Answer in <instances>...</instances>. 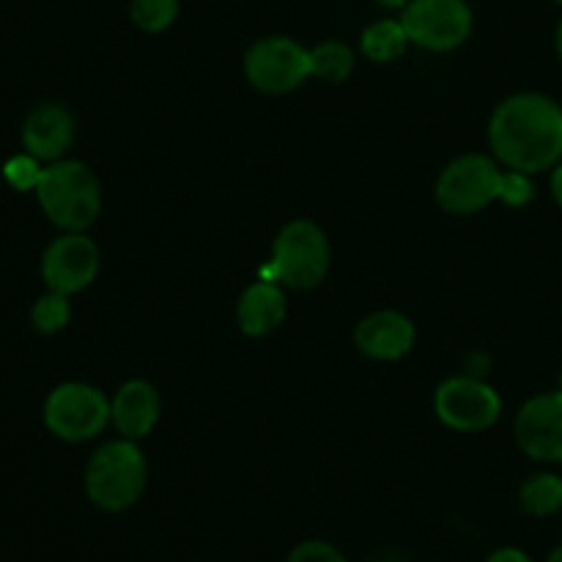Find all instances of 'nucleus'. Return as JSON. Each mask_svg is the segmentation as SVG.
I'll list each match as a JSON object with an SVG mask.
<instances>
[{"label": "nucleus", "instance_id": "23", "mask_svg": "<svg viewBox=\"0 0 562 562\" xmlns=\"http://www.w3.org/2000/svg\"><path fill=\"white\" fill-rule=\"evenodd\" d=\"M285 562H349L335 543L327 541H302L289 552Z\"/></svg>", "mask_w": 562, "mask_h": 562}, {"label": "nucleus", "instance_id": "17", "mask_svg": "<svg viewBox=\"0 0 562 562\" xmlns=\"http://www.w3.org/2000/svg\"><path fill=\"white\" fill-rule=\"evenodd\" d=\"M360 47L366 58L376 60V64H390V60L401 58L409 47V33H406L401 20H379L371 27L362 31Z\"/></svg>", "mask_w": 562, "mask_h": 562}, {"label": "nucleus", "instance_id": "2", "mask_svg": "<svg viewBox=\"0 0 562 562\" xmlns=\"http://www.w3.org/2000/svg\"><path fill=\"white\" fill-rule=\"evenodd\" d=\"M38 206L60 231H88L102 212V184L86 162L55 159L36 187Z\"/></svg>", "mask_w": 562, "mask_h": 562}, {"label": "nucleus", "instance_id": "26", "mask_svg": "<svg viewBox=\"0 0 562 562\" xmlns=\"http://www.w3.org/2000/svg\"><path fill=\"white\" fill-rule=\"evenodd\" d=\"M376 3L387 5V9H404V5L409 3V0H376Z\"/></svg>", "mask_w": 562, "mask_h": 562}, {"label": "nucleus", "instance_id": "11", "mask_svg": "<svg viewBox=\"0 0 562 562\" xmlns=\"http://www.w3.org/2000/svg\"><path fill=\"white\" fill-rule=\"evenodd\" d=\"M516 445L530 459L562 464V390L541 393L527 401L514 423Z\"/></svg>", "mask_w": 562, "mask_h": 562}, {"label": "nucleus", "instance_id": "7", "mask_svg": "<svg viewBox=\"0 0 562 562\" xmlns=\"http://www.w3.org/2000/svg\"><path fill=\"white\" fill-rule=\"evenodd\" d=\"M245 75L258 91L289 93L313 77L311 49L289 36H267L247 49Z\"/></svg>", "mask_w": 562, "mask_h": 562}, {"label": "nucleus", "instance_id": "24", "mask_svg": "<svg viewBox=\"0 0 562 562\" xmlns=\"http://www.w3.org/2000/svg\"><path fill=\"white\" fill-rule=\"evenodd\" d=\"M486 562H532V558L525 552V549L503 547V549H497V552L488 554Z\"/></svg>", "mask_w": 562, "mask_h": 562}, {"label": "nucleus", "instance_id": "1", "mask_svg": "<svg viewBox=\"0 0 562 562\" xmlns=\"http://www.w3.org/2000/svg\"><path fill=\"white\" fill-rule=\"evenodd\" d=\"M488 143L508 170H552L562 162V108L543 93H514L494 110Z\"/></svg>", "mask_w": 562, "mask_h": 562}, {"label": "nucleus", "instance_id": "3", "mask_svg": "<svg viewBox=\"0 0 562 562\" xmlns=\"http://www.w3.org/2000/svg\"><path fill=\"white\" fill-rule=\"evenodd\" d=\"M148 461L135 439H113L88 459L86 494L104 514H124L143 497Z\"/></svg>", "mask_w": 562, "mask_h": 562}, {"label": "nucleus", "instance_id": "4", "mask_svg": "<svg viewBox=\"0 0 562 562\" xmlns=\"http://www.w3.org/2000/svg\"><path fill=\"white\" fill-rule=\"evenodd\" d=\"M329 239L316 223L311 220H291L274 236L272 258L267 267L258 269L261 280H274L289 289L305 291L316 289L329 272Z\"/></svg>", "mask_w": 562, "mask_h": 562}, {"label": "nucleus", "instance_id": "9", "mask_svg": "<svg viewBox=\"0 0 562 562\" xmlns=\"http://www.w3.org/2000/svg\"><path fill=\"white\" fill-rule=\"evenodd\" d=\"M437 417L461 434H477L492 428L503 415V398L492 384L475 376H453L439 384L434 395Z\"/></svg>", "mask_w": 562, "mask_h": 562}, {"label": "nucleus", "instance_id": "12", "mask_svg": "<svg viewBox=\"0 0 562 562\" xmlns=\"http://www.w3.org/2000/svg\"><path fill=\"white\" fill-rule=\"evenodd\" d=\"M415 324L398 311H376L355 329L357 349L379 362H395L415 349Z\"/></svg>", "mask_w": 562, "mask_h": 562}, {"label": "nucleus", "instance_id": "27", "mask_svg": "<svg viewBox=\"0 0 562 562\" xmlns=\"http://www.w3.org/2000/svg\"><path fill=\"white\" fill-rule=\"evenodd\" d=\"M554 47H558V55H560V60H562V20H560V25H558V33H554Z\"/></svg>", "mask_w": 562, "mask_h": 562}, {"label": "nucleus", "instance_id": "30", "mask_svg": "<svg viewBox=\"0 0 562 562\" xmlns=\"http://www.w3.org/2000/svg\"><path fill=\"white\" fill-rule=\"evenodd\" d=\"M554 3H560V5H562V0H554Z\"/></svg>", "mask_w": 562, "mask_h": 562}, {"label": "nucleus", "instance_id": "18", "mask_svg": "<svg viewBox=\"0 0 562 562\" xmlns=\"http://www.w3.org/2000/svg\"><path fill=\"white\" fill-rule=\"evenodd\" d=\"M311 71L313 77L327 82H344L355 71V53L344 42H324L311 49Z\"/></svg>", "mask_w": 562, "mask_h": 562}, {"label": "nucleus", "instance_id": "19", "mask_svg": "<svg viewBox=\"0 0 562 562\" xmlns=\"http://www.w3.org/2000/svg\"><path fill=\"white\" fill-rule=\"evenodd\" d=\"M71 318V305L69 296L58 294V291H47L44 296H38L36 305L31 311V324L36 333L42 335H55L69 324Z\"/></svg>", "mask_w": 562, "mask_h": 562}, {"label": "nucleus", "instance_id": "21", "mask_svg": "<svg viewBox=\"0 0 562 562\" xmlns=\"http://www.w3.org/2000/svg\"><path fill=\"white\" fill-rule=\"evenodd\" d=\"M42 173V159H36L33 154H16V157H11L9 162L3 165V179L9 181V187H14L16 192H36Z\"/></svg>", "mask_w": 562, "mask_h": 562}, {"label": "nucleus", "instance_id": "22", "mask_svg": "<svg viewBox=\"0 0 562 562\" xmlns=\"http://www.w3.org/2000/svg\"><path fill=\"white\" fill-rule=\"evenodd\" d=\"M536 198V187H532V179L527 173H519V170H505L503 173V187H499V201L505 206H527V203Z\"/></svg>", "mask_w": 562, "mask_h": 562}, {"label": "nucleus", "instance_id": "25", "mask_svg": "<svg viewBox=\"0 0 562 562\" xmlns=\"http://www.w3.org/2000/svg\"><path fill=\"white\" fill-rule=\"evenodd\" d=\"M552 195H554V201H558L560 209H562V162H558L552 168Z\"/></svg>", "mask_w": 562, "mask_h": 562}, {"label": "nucleus", "instance_id": "13", "mask_svg": "<svg viewBox=\"0 0 562 562\" xmlns=\"http://www.w3.org/2000/svg\"><path fill=\"white\" fill-rule=\"evenodd\" d=\"M75 143V115L58 102H44L31 110L22 124V146L42 162L64 159Z\"/></svg>", "mask_w": 562, "mask_h": 562}, {"label": "nucleus", "instance_id": "14", "mask_svg": "<svg viewBox=\"0 0 562 562\" xmlns=\"http://www.w3.org/2000/svg\"><path fill=\"white\" fill-rule=\"evenodd\" d=\"M162 412L157 387L146 379H130L115 390L110 401V423L119 428L124 439H143L154 431Z\"/></svg>", "mask_w": 562, "mask_h": 562}, {"label": "nucleus", "instance_id": "5", "mask_svg": "<svg viewBox=\"0 0 562 562\" xmlns=\"http://www.w3.org/2000/svg\"><path fill=\"white\" fill-rule=\"evenodd\" d=\"M110 423V401L86 382H64L44 401V426L64 442H88Z\"/></svg>", "mask_w": 562, "mask_h": 562}, {"label": "nucleus", "instance_id": "29", "mask_svg": "<svg viewBox=\"0 0 562 562\" xmlns=\"http://www.w3.org/2000/svg\"><path fill=\"white\" fill-rule=\"evenodd\" d=\"M560 390H562V373H560Z\"/></svg>", "mask_w": 562, "mask_h": 562}, {"label": "nucleus", "instance_id": "20", "mask_svg": "<svg viewBox=\"0 0 562 562\" xmlns=\"http://www.w3.org/2000/svg\"><path fill=\"white\" fill-rule=\"evenodd\" d=\"M130 16L140 31L162 33L179 16V0H132Z\"/></svg>", "mask_w": 562, "mask_h": 562}, {"label": "nucleus", "instance_id": "10", "mask_svg": "<svg viewBox=\"0 0 562 562\" xmlns=\"http://www.w3.org/2000/svg\"><path fill=\"white\" fill-rule=\"evenodd\" d=\"M99 274V247L86 231H64L55 241H49L42 256V278L49 291L58 294H77L88 289Z\"/></svg>", "mask_w": 562, "mask_h": 562}, {"label": "nucleus", "instance_id": "15", "mask_svg": "<svg viewBox=\"0 0 562 562\" xmlns=\"http://www.w3.org/2000/svg\"><path fill=\"white\" fill-rule=\"evenodd\" d=\"M285 294L274 280L247 285L236 305V322L247 338H263L285 322Z\"/></svg>", "mask_w": 562, "mask_h": 562}, {"label": "nucleus", "instance_id": "16", "mask_svg": "<svg viewBox=\"0 0 562 562\" xmlns=\"http://www.w3.org/2000/svg\"><path fill=\"white\" fill-rule=\"evenodd\" d=\"M519 505L532 519H549L562 510V477L554 472H538L519 488Z\"/></svg>", "mask_w": 562, "mask_h": 562}, {"label": "nucleus", "instance_id": "28", "mask_svg": "<svg viewBox=\"0 0 562 562\" xmlns=\"http://www.w3.org/2000/svg\"><path fill=\"white\" fill-rule=\"evenodd\" d=\"M547 562H562V543L558 549H552V554H549Z\"/></svg>", "mask_w": 562, "mask_h": 562}, {"label": "nucleus", "instance_id": "8", "mask_svg": "<svg viewBox=\"0 0 562 562\" xmlns=\"http://www.w3.org/2000/svg\"><path fill=\"white\" fill-rule=\"evenodd\" d=\"M401 22L417 47L448 53L470 38L472 9L467 0H409Z\"/></svg>", "mask_w": 562, "mask_h": 562}, {"label": "nucleus", "instance_id": "6", "mask_svg": "<svg viewBox=\"0 0 562 562\" xmlns=\"http://www.w3.org/2000/svg\"><path fill=\"white\" fill-rule=\"evenodd\" d=\"M499 165L486 154H464L442 170L437 181V203L450 214H475L499 201Z\"/></svg>", "mask_w": 562, "mask_h": 562}]
</instances>
